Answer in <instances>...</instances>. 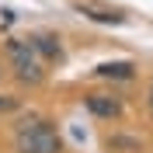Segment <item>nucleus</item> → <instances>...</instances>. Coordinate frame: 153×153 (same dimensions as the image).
Masks as SVG:
<instances>
[{
  "label": "nucleus",
  "mask_w": 153,
  "mask_h": 153,
  "mask_svg": "<svg viewBox=\"0 0 153 153\" xmlns=\"http://www.w3.org/2000/svg\"><path fill=\"white\" fill-rule=\"evenodd\" d=\"M14 153H63V139L52 122L25 118L14 132Z\"/></svg>",
  "instance_id": "nucleus-1"
},
{
  "label": "nucleus",
  "mask_w": 153,
  "mask_h": 153,
  "mask_svg": "<svg viewBox=\"0 0 153 153\" xmlns=\"http://www.w3.org/2000/svg\"><path fill=\"white\" fill-rule=\"evenodd\" d=\"M4 52H7L10 66H14V76H18L21 84H42L45 80V66H42V56H38V49L31 38H10L7 45H4Z\"/></svg>",
  "instance_id": "nucleus-2"
},
{
  "label": "nucleus",
  "mask_w": 153,
  "mask_h": 153,
  "mask_svg": "<svg viewBox=\"0 0 153 153\" xmlns=\"http://www.w3.org/2000/svg\"><path fill=\"white\" fill-rule=\"evenodd\" d=\"M31 42H35V49H38L42 59H49V63H59V59H63V45H59L56 35H31Z\"/></svg>",
  "instance_id": "nucleus-5"
},
{
  "label": "nucleus",
  "mask_w": 153,
  "mask_h": 153,
  "mask_svg": "<svg viewBox=\"0 0 153 153\" xmlns=\"http://www.w3.org/2000/svg\"><path fill=\"white\" fill-rule=\"evenodd\" d=\"M105 146L108 153H139V139H132V136H108Z\"/></svg>",
  "instance_id": "nucleus-7"
},
{
  "label": "nucleus",
  "mask_w": 153,
  "mask_h": 153,
  "mask_svg": "<svg viewBox=\"0 0 153 153\" xmlns=\"http://www.w3.org/2000/svg\"><path fill=\"white\" fill-rule=\"evenodd\" d=\"M10 111H18V97L14 94H0V115H10Z\"/></svg>",
  "instance_id": "nucleus-8"
},
{
  "label": "nucleus",
  "mask_w": 153,
  "mask_h": 153,
  "mask_svg": "<svg viewBox=\"0 0 153 153\" xmlns=\"http://www.w3.org/2000/svg\"><path fill=\"white\" fill-rule=\"evenodd\" d=\"M150 111H153V84H150Z\"/></svg>",
  "instance_id": "nucleus-9"
},
{
  "label": "nucleus",
  "mask_w": 153,
  "mask_h": 153,
  "mask_svg": "<svg viewBox=\"0 0 153 153\" xmlns=\"http://www.w3.org/2000/svg\"><path fill=\"white\" fill-rule=\"evenodd\" d=\"M73 7L91 21H101V25H125V14L118 7H108L101 0H73Z\"/></svg>",
  "instance_id": "nucleus-3"
},
{
  "label": "nucleus",
  "mask_w": 153,
  "mask_h": 153,
  "mask_svg": "<svg viewBox=\"0 0 153 153\" xmlns=\"http://www.w3.org/2000/svg\"><path fill=\"white\" fill-rule=\"evenodd\" d=\"M84 105L87 111L94 115V118H105V122H111V118H118L122 115V97H115V94H87L84 97Z\"/></svg>",
  "instance_id": "nucleus-4"
},
{
  "label": "nucleus",
  "mask_w": 153,
  "mask_h": 153,
  "mask_svg": "<svg viewBox=\"0 0 153 153\" xmlns=\"http://www.w3.org/2000/svg\"><path fill=\"white\" fill-rule=\"evenodd\" d=\"M0 76H4V63H0Z\"/></svg>",
  "instance_id": "nucleus-10"
},
{
  "label": "nucleus",
  "mask_w": 153,
  "mask_h": 153,
  "mask_svg": "<svg viewBox=\"0 0 153 153\" xmlns=\"http://www.w3.org/2000/svg\"><path fill=\"white\" fill-rule=\"evenodd\" d=\"M136 66L132 63H101L97 66V76H105V80H132Z\"/></svg>",
  "instance_id": "nucleus-6"
}]
</instances>
